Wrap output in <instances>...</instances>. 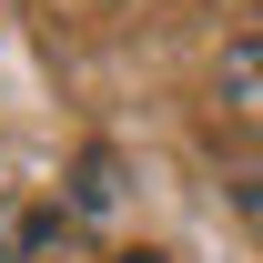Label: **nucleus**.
<instances>
[{"mask_svg": "<svg viewBox=\"0 0 263 263\" xmlns=\"http://www.w3.org/2000/svg\"><path fill=\"white\" fill-rule=\"evenodd\" d=\"M223 101L243 111V122H263V31H243L223 51Z\"/></svg>", "mask_w": 263, "mask_h": 263, "instance_id": "obj_1", "label": "nucleus"}, {"mask_svg": "<svg viewBox=\"0 0 263 263\" xmlns=\"http://www.w3.org/2000/svg\"><path fill=\"white\" fill-rule=\"evenodd\" d=\"M233 193H243V213H253V223H263V162L243 172V182H233Z\"/></svg>", "mask_w": 263, "mask_h": 263, "instance_id": "obj_2", "label": "nucleus"}, {"mask_svg": "<svg viewBox=\"0 0 263 263\" xmlns=\"http://www.w3.org/2000/svg\"><path fill=\"white\" fill-rule=\"evenodd\" d=\"M111 263H172V253H152V243H142V253H111Z\"/></svg>", "mask_w": 263, "mask_h": 263, "instance_id": "obj_3", "label": "nucleus"}, {"mask_svg": "<svg viewBox=\"0 0 263 263\" xmlns=\"http://www.w3.org/2000/svg\"><path fill=\"white\" fill-rule=\"evenodd\" d=\"M10 243H21V233H10V213H0V253H10Z\"/></svg>", "mask_w": 263, "mask_h": 263, "instance_id": "obj_4", "label": "nucleus"}]
</instances>
